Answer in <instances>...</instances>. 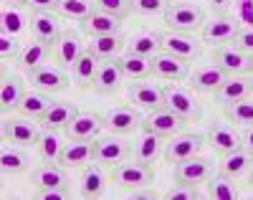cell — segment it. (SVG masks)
Masks as SVG:
<instances>
[{
	"label": "cell",
	"instance_id": "42",
	"mask_svg": "<svg viewBox=\"0 0 253 200\" xmlns=\"http://www.w3.org/2000/svg\"><path fill=\"white\" fill-rule=\"evenodd\" d=\"M225 117L236 124L251 127L253 124V101L241 99V101H233V104H225Z\"/></svg>",
	"mask_w": 253,
	"mask_h": 200
},
{
	"label": "cell",
	"instance_id": "41",
	"mask_svg": "<svg viewBox=\"0 0 253 200\" xmlns=\"http://www.w3.org/2000/svg\"><path fill=\"white\" fill-rule=\"evenodd\" d=\"M251 167H253V157H251L243 147H238V150H233L230 154H225L223 162H220V170H223L225 175H230V177H241V175H246Z\"/></svg>",
	"mask_w": 253,
	"mask_h": 200
},
{
	"label": "cell",
	"instance_id": "37",
	"mask_svg": "<svg viewBox=\"0 0 253 200\" xmlns=\"http://www.w3.org/2000/svg\"><path fill=\"white\" fill-rule=\"evenodd\" d=\"M208 198L213 200H236L238 188H236V177H230L220 170V175H210L208 180Z\"/></svg>",
	"mask_w": 253,
	"mask_h": 200
},
{
	"label": "cell",
	"instance_id": "14",
	"mask_svg": "<svg viewBox=\"0 0 253 200\" xmlns=\"http://www.w3.org/2000/svg\"><path fill=\"white\" fill-rule=\"evenodd\" d=\"M162 51L172 53L177 58H185V61H193V58H198L203 53V46L190 33L170 31V33H162Z\"/></svg>",
	"mask_w": 253,
	"mask_h": 200
},
{
	"label": "cell",
	"instance_id": "44",
	"mask_svg": "<svg viewBox=\"0 0 253 200\" xmlns=\"http://www.w3.org/2000/svg\"><path fill=\"white\" fill-rule=\"evenodd\" d=\"M132 3V10L144 15V18H152V15H162L165 8L170 5L167 0H129Z\"/></svg>",
	"mask_w": 253,
	"mask_h": 200
},
{
	"label": "cell",
	"instance_id": "22",
	"mask_svg": "<svg viewBox=\"0 0 253 200\" xmlns=\"http://www.w3.org/2000/svg\"><path fill=\"white\" fill-rule=\"evenodd\" d=\"M31 183L36 185V190H43V188H69V172H66V167H58L53 162H46V165L33 167Z\"/></svg>",
	"mask_w": 253,
	"mask_h": 200
},
{
	"label": "cell",
	"instance_id": "23",
	"mask_svg": "<svg viewBox=\"0 0 253 200\" xmlns=\"http://www.w3.org/2000/svg\"><path fill=\"white\" fill-rule=\"evenodd\" d=\"M253 92V79L251 76H228L225 81H223V86L215 92V101L218 104H233V101H241V99H246L248 94Z\"/></svg>",
	"mask_w": 253,
	"mask_h": 200
},
{
	"label": "cell",
	"instance_id": "38",
	"mask_svg": "<svg viewBox=\"0 0 253 200\" xmlns=\"http://www.w3.org/2000/svg\"><path fill=\"white\" fill-rule=\"evenodd\" d=\"M51 49L53 46H48V43H43V41H31V43H26V46H23V53H20L18 61H20V66H23L26 71L38 69V66H43L48 61Z\"/></svg>",
	"mask_w": 253,
	"mask_h": 200
},
{
	"label": "cell",
	"instance_id": "1",
	"mask_svg": "<svg viewBox=\"0 0 253 200\" xmlns=\"http://www.w3.org/2000/svg\"><path fill=\"white\" fill-rule=\"evenodd\" d=\"M162 15L167 28L177 33H193L205 26V10L195 3H170Z\"/></svg>",
	"mask_w": 253,
	"mask_h": 200
},
{
	"label": "cell",
	"instance_id": "34",
	"mask_svg": "<svg viewBox=\"0 0 253 200\" xmlns=\"http://www.w3.org/2000/svg\"><path fill=\"white\" fill-rule=\"evenodd\" d=\"M99 58L91 53V51H86L84 53L74 66H71V79L79 84V86H94V79H96V71H99Z\"/></svg>",
	"mask_w": 253,
	"mask_h": 200
},
{
	"label": "cell",
	"instance_id": "17",
	"mask_svg": "<svg viewBox=\"0 0 253 200\" xmlns=\"http://www.w3.org/2000/svg\"><path fill=\"white\" fill-rule=\"evenodd\" d=\"M31 33L36 41H43L48 46H56V41L61 38V15L58 13H33L31 15Z\"/></svg>",
	"mask_w": 253,
	"mask_h": 200
},
{
	"label": "cell",
	"instance_id": "36",
	"mask_svg": "<svg viewBox=\"0 0 253 200\" xmlns=\"http://www.w3.org/2000/svg\"><path fill=\"white\" fill-rule=\"evenodd\" d=\"M31 167V157L28 152L23 147H3V152H0V170H3L5 175H18Z\"/></svg>",
	"mask_w": 253,
	"mask_h": 200
},
{
	"label": "cell",
	"instance_id": "8",
	"mask_svg": "<svg viewBox=\"0 0 253 200\" xmlns=\"http://www.w3.org/2000/svg\"><path fill=\"white\" fill-rule=\"evenodd\" d=\"M89 51V46L84 43V36L76 33V31H63L61 38L56 41L53 46V56H56V63L61 66V69L71 71V66Z\"/></svg>",
	"mask_w": 253,
	"mask_h": 200
},
{
	"label": "cell",
	"instance_id": "46",
	"mask_svg": "<svg viewBox=\"0 0 253 200\" xmlns=\"http://www.w3.org/2000/svg\"><path fill=\"white\" fill-rule=\"evenodd\" d=\"M162 198H165V200H195V198H200V195H198L195 185L175 183L172 188H167V190H165V195H162Z\"/></svg>",
	"mask_w": 253,
	"mask_h": 200
},
{
	"label": "cell",
	"instance_id": "31",
	"mask_svg": "<svg viewBox=\"0 0 253 200\" xmlns=\"http://www.w3.org/2000/svg\"><path fill=\"white\" fill-rule=\"evenodd\" d=\"M126 49V41L122 33H109V36H94L89 43V51L99 58V61H107V58H117L119 51Z\"/></svg>",
	"mask_w": 253,
	"mask_h": 200
},
{
	"label": "cell",
	"instance_id": "40",
	"mask_svg": "<svg viewBox=\"0 0 253 200\" xmlns=\"http://www.w3.org/2000/svg\"><path fill=\"white\" fill-rule=\"evenodd\" d=\"M0 23H3V31L10 36H20L26 28H31V18H26V13L18 5H5L3 13H0Z\"/></svg>",
	"mask_w": 253,
	"mask_h": 200
},
{
	"label": "cell",
	"instance_id": "39",
	"mask_svg": "<svg viewBox=\"0 0 253 200\" xmlns=\"http://www.w3.org/2000/svg\"><path fill=\"white\" fill-rule=\"evenodd\" d=\"M94 10H96L94 0H58V5H56V13L61 18H66V20H81V23Z\"/></svg>",
	"mask_w": 253,
	"mask_h": 200
},
{
	"label": "cell",
	"instance_id": "2",
	"mask_svg": "<svg viewBox=\"0 0 253 200\" xmlns=\"http://www.w3.org/2000/svg\"><path fill=\"white\" fill-rule=\"evenodd\" d=\"M112 183L122 190L147 188L155 183V170H152V165H144L137 160H124L112 167Z\"/></svg>",
	"mask_w": 253,
	"mask_h": 200
},
{
	"label": "cell",
	"instance_id": "5",
	"mask_svg": "<svg viewBox=\"0 0 253 200\" xmlns=\"http://www.w3.org/2000/svg\"><path fill=\"white\" fill-rule=\"evenodd\" d=\"M28 81L31 86H36L38 92H46V94H58V92H66L69 84H71V74H66V69L61 66H38V69L28 71Z\"/></svg>",
	"mask_w": 253,
	"mask_h": 200
},
{
	"label": "cell",
	"instance_id": "32",
	"mask_svg": "<svg viewBox=\"0 0 253 200\" xmlns=\"http://www.w3.org/2000/svg\"><path fill=\"white\" fill-rule=\"evenodd\" d=\"M53 104L56 101H51V94L38 92V89H36V92H26L23 101H20V106H18V112L23 117H31V119H41Z\"/></svg>",
	"mask_w": 253,
	"mask_h": 200
},
{
	"label": "cell",
	"instance_id": "51",
	"mask_svg": "<svg viewBox=\"0 0 253 200\" xmlns=\"http://www.w3.org/2000/svg\"><path fill=\"white\" fill-rule=\"evenodd\" d=\"M241 147L253 157V124L243 129V135H241Z\"/></svg>",
	"mask_w": 253,
	"mask_h": 200
},
{
	"label": "cell",
	"instance_id": "33",
	"mask_svg": "<svg viewBox=\"0 0 253 200\" xmlns=\"http://www.w3.org/2000/svg\"><path fill=\"white\" fill-rule=\"evenodd\" d=\"M122 63V74L129 81H142L152 74V58L150 56H139V53H126L119 58Z\"/></svg>",
	"mask_w": 253,
	"mask_h": 200
},
{
	"label": "cell",
	"instance_id": "26",
	"mask_svg": "<svg viewBox=\"0 0 253 200\" xmlns=\"http://www.w3.org/2000/svg\"><path fill=\"white\" fill-rule=\"evenodd\" d=\"M26 97V84L18 74H5L3 76V84H0V109H3V114L13 112V109L20 106Z\"/></svg>",
	"mask_w": 253,
	"mask_h": 200
},
{
	"label": "cell",
	"instance_id": "21",
	"mask_svg": "<svg viewBox=\"0 0 253 200\" xmlns=\"http://www.w3.org/2000/svg\"><path fill=\"white\" fill-rule=\"evenodd\" d=\"M213 61L220 66V69L230 76H241V74H248L251 71V56L243 53L241 49L230 46V49H218L213 53Z\"/></svg>",
	"mask_w": 253,
	"mask_h": 200
},
{
	"label": "cell",
	"instance_id": "47",
	"mask_svg": "<svg viewBox=\"0 0 253 200\" xmlns=\"http://www.w3.org/2000/svg\"><path fill=\"white\" fill-rule=\"evenodd\" d=\"M236 49H241L243 53H253V28H246V31H238V36L233 38Z\"/></svg>",
	"mask_w": 253,
	"mask_h": 200
},
{
	"label": "cell",
	"instance_id": "24",
	"mask_svg": "<svg viewBox=\"0 0 253 200\" xmlns=\"http://www.w3.org/2000/svg\"><path fill=\"white\" fill-rule=\"evenodd\" d=\"M107 190V175H104L99 162H89L79 175V195L81 198H99Z\"/></svg>",
	"mask_w": 253,
	"mask_h": 200
},
{
	"label": "cell",
	"instance_id": "4",
	"mask_svg": "<svg viewBox=\"0 0 253 200\" xmlns=\"http://www.w3.org/2000/svg\"><path fill=\"white\" fill-rule=\"evenodd\" d=\"M132 157V142L122 140V135H109L94 140V162L104 167H114Z\"/></svg>",
	"mask_w": 253,
	"mask_h": 200
},
{
	"label": "cell",
	"instance_id": "25",
	"mask_svg": "<svg viewBox=\"0 0 253 200\" xmlns=\"http://www.w3.org/2000/svg\"><path fill=\"white\" fill-rule=\"evenodd\" d=\"M124 74H122V63L119 58H107L99 63V71H96V79H94V89L99 94H112L119 89Z\"/></svg>",
	"mask_w": 253,
	"mask_h": 200
},
{
	"label": "cell",
	"instance_id": "9",
	"mask_svg": "<svg viewBox=\"0 0 253 200\" xmlns=\"http://www.w3.org/2000/svg\"><path fill=\"white\" fill-rule=\"evenodd\" d=\"M126 99L129 104H134L137 109H144V112H152V109L165 106V97H162V86L152 84V81H132L126 86Z\"/></svg>",
	"mask_w": 253,
	"mask_h": 200
},
{
	"label": "cell",
	"instance_id": "27",
	"mask_svg": "<svg viewBox=\"0 0 253 200\" xmlns=\"http://www.w3.org/2000/svg\"><path fill=\"white\" fill-rule=\"evenodd\" d=\"M66 170H74V167H86L89 162H94V140L91 142H79V140H71V145L63 147L61 152V160H58Z\"/></svg>",
	"mask_w": 253,
	"mask_h": 200
},
{
	"label": "cell",
	"instance_id": "52",
	"mask_svg": "<svg viewBox=\"0 0 253 200\" xmlns=\"http://www.w3.org/2000/svg\"><path fill=\"white\" fill-rule=\"evenodd\" d=\"M210 8H213L218 15H228V8H230V0H208Z\"/></svg>",
	"mask_w": 253,
	"mask_h": 200
},
{
	"label": "cell",
	"instance_id": "53",
	"mask_svg": "<svg viewBox=\"0 0 253 200\" xmlns=\"http://www.w3.org/2000/svg\"><path fill=\"white\" fill-rule=\"evenodd\" d=\"M5 5H18V8H26V0H3Z\"/></svg>",
	"mask_w": 253,
	"mask_h": 200
},
{
	"label": "cell",
	"instance_id": "15",
	"mask_svg": "<svg viewBox=\"0 0 253 200\" xmlns=\"http://www.w3.org/2000/svg\"><path fill=\"white\" fill-rule=\"evenodd\" d=\"M152 74L160 76V79H165V81L177 84V81H185L190 76V66H187L185 58H177L172 53H165L162 51V53L152 56Z\"/></svg>",
	"mask_w": 253,
	"mask_h": 200
},
{
	"label": "cell",
	"instance_id": "48",
	"mask_svg": "<svg viewBox=\"0 0 253 200\" xmlns=\"http://www.w3.org/2000/svg\"><path fill=\"white\" fill-rule=\"evenodd\" d=\"M58 0H26V8L31 13H56Z\"/></svg>",
	"mask_w": 253,
	"mask_h": 200
},
{
	"label": "cell",
	"instance_id": "12",
	"mask_svg": "<svg viewBox=\"0 0 253 200\" xmlns=\"http://www.w3.org/2000/svg\"><path fill=\"white\" fill-rule=\"evenodd\" d=\"M104 129V117L96 112H79L74 117V122L63 129L66 140H79V142H91L99 137V132Z\"/></svg>",
	"mask_w": 253,
	"mask_h": 200
},
{
	"label": "cell",
	"instance_id": "7",
	"mask_svg": "<svg viewBox=\"0 0 253 200\" xmlns=\"http://www.w3.org/2000/svg\"><path fill=\"white\" fill-rule=\"evenodd\" d=\"M41 137L38 124H33L31 117H5L3 119V140L5 145L15 147H31Z\"/></svg>",
	"mask_w": 253,
	"mask_h": 200
},
{
	"label": "cell",
	"instance_id": "6",
	"mask_svg": "<svg viewBox=\"0 0 253 200\" xmlns=\"http://www.w3.org/2000/svg\"><path fill=\"white\" fill-rule=\"evenodd\" d=\"M187 119H182L180 114H175L172 109L167 106H160V109H152V112H147V117L142 119V129L152 132L157 137H175L182 132Z\"/></svg>",
	"mask_w": 253,
	"mask_h": 200
},
{
	"label": "cell",
	"instance_id": "20",
	"mask_svg": "<svg viewBox=\"0 0 253 200\" xmlns=\"http://www.w3.org/2000/svg\"><path fill=\"white\" fill-rule=\"evenodd\" d=\"M205 140L210 142V147H213L220 157H225V154H230L233 150L241 147V135L230 124H210Z\"/></svg>",
	"mask_w": 253,
	"mask_h": 200
},
{
	"label": "cell",
	"instance_id": "3",
	"mask_svg": "<svg viewBox=\"0 0 253 200\" xmlns=\"http://www.w3.org/2000/svg\"><path fill=\"white\" fill-rule=\"evenodd\" d=\"M162 97H165V106L172 109L175 114H180L182 119H193L198 122L203 117V109H200V101L195 99V94L190 89H182L177 84H165L162 86Z\"/></svg>",
	"mask_w": 253,
	"mask_h": 200
},
{
	"label": "cell",
	"instance_id": "35",
	"mask_svg": "<svg viewBox=\"0 0 253 200\" xmlns=\"http://www.w3.org/2000/svg\"><path fill=\"white\" fill-rule=\"evenodd\" d=\"M63 147H66V145H63V140L56 135V129L41 132V137L36 142V152H38V157L43 160V162H58Z\"/></svg>",
	"mask_w": 253,
	"mask_h": 200
},
{
	"label": "cell",
	"instance_id": "55",
	"mask_svg": "<svg viewBox=\"0 0 253 200\" xmlns=\"http://www.w3.org/2000/svg\"><path fill=\"white\" fill-rule=\"evenodd\" d=\"M248 74H253V53H251V71Z\"/></svg>",
	"mask_w": 253,
	"mask_h": 200
},
{
	"label": "cell",
	"instance_id": "18",
	"mask_svg": "<svg viewBox=\"0 0 253 200\" xmlns=\"http://www.w3.org/2000/svg\"><path fill=\"white\" fill-rule=\"evenodd\" d=\"M225 79H228V74L218 63H205V66H198V69L193 71L190 84H193V89L200 92V94H215Z\"/></svg>",
	"mask_w": 253,
	"mask_h": 200
},
{
	"label": "cell",
	"instance_id": "11",
	"mask_svg": "<svg viewBox=\"0 0 253 200\" xmlns=\"http://www.w3.org/2000/svg\"><path fill=\"white\" fill-rule=\"evenodd\" d=\"M203 145H205L203 135H182L180 132V135L170 137V142L165 145L162 154H165V160L170 165H177V162H182L187 157H195V154L203 150Z\"/></svg>",
	"mask_w": 253,
	"mask_h": 200
},
{
	"label": "cell",
	"instance_id": "43",
	"mask_svg": "<svg viewBox=\"0 0 253 200\" xmlns=\"http://www.w3.org/2000/svg\"><path fill=\"white\" fill-rule=\"evenodd\" d=\"M20 53H23V46H20V41L10 33H0V58L3 61H18Z\"/></svg>",
	"mask_w": 253,
	"mask_h": 200
},
{
	"label": "cell",
	"instance_id": "45",
	"mask_svg": "<svg viewBox=\"0 0 253 200\" xmlns=\"http://www.w3.org/2000/svg\"><path fill=\"white\" fill-rule=\"evenodd\" d=\"M96 10H104V13H112V15H129L132 13V3L129 0H94Z\"/></svg>",
	"mask_w": 253,
	"mask_h": 200
},
{
	"label": "cell",
	"instance_id": "28",
	"mask_svg": "<svg viewBox=\"0 0 253 200\" xmlns=\"http://www.w3.org/2000/svg\"><path fill=\"white\" fill-rule=\"evenodd\" d=\"M76 114H79V106L76 104H71V101H56L38 122H41V127H43V129H66L74 122Z\"/></svg>",
	"mask_w": 253,
	"mask_h": 200
},
{
	"label": "cell",
	"instance_id": "49",
	"mask_svg": "<svg viewBox=\"0 0 253 200\" xmlns=\"http://www.w3.org/2000/svg\"><path fill=\"white\" fill-rule=\"evenodd\" d=\"M69 188H43L38 190V198L41 200H69Z\"/></svg>",
	"mask_w": 253,
	"mask_h": 200
},
{
	"label": "cell",
	"instance_id": "50",
	"mask_svg": "<svg viewBox=\"0 0 253 200\" xmlns=\"http://www.w3.org/2000/svg\"><path fill=\"white\" fill-rule=\"evenodd\" d=\"M126 198L129 200H155L157 193L152 185H147V188H132V190H126Z\"/></svg>",
	"mask_w": 253,
	"mask_h": 200
},
{
	"label": "cell",
	"instance_id": "29",
	"mask_svg": "<svg viewBox=\"0 0 253 200\" xmlns=\"http://www.w3.org/2000/svg\"><path fill=\"white\" fill-rule=\"evenodd\" d=\"M122 28V18L104 13V10H94L86 20H84V33L86 36H109V33H119Z\"/></svg>",
	"mask_w": 253,
	"mask_h": 200
},
{
	"label": "cell",
	"instance_id": "30",
	"mask_svg": "<svg viewBox=\"0 0 253 200\" xmlns=\"http://www.w3.org/2000/svg\"><path fill=\"white\" fill-rule=\"evenodd\" d=\"M157 49H162V33L157 31H137L126 38V53H139L152 58Z\"/></svg>",
	"mask_w": 253,
	"mask_h": 200
},
{
	"label": "cell",
	"instance_id": "13",
	"mask_svg": "<svg viewBox=\"0 0 253 200\" xmlns=\"http://www.w3.org/2000/svg\"><path fill=\"white\" fill-rule=\"evenodd\" d=\"M213 175V162L205 157H187L182 162L175 165V183H185V185H200L208 183Z\"/></svg>",
	"mask_w": 253,
	"mask_h": 200
},
{
	"label": "cell",
	"instance_id": "54",
	"mask_svg": "<svg viewBox=\"0 0 253 200\" xmlns=\"http://www.w3.org/2000/svg\"><path fill=\"white\" fill-rule=\"evenodd\" d=\"M248 180H251V185H253V167L248 170Z\"/></svg>",
	"mask_w": 253,
	"mask_h": 200
},
{
	"label": "cell",
	"instance_id": "10",
	"mask_svg": "<svg viewBox=\"0 0 253 200\" xmlns=\"http://www.w3.org/2000/svg\"><path fill=\"white\" fill-rule=\"evenodd\" d=\"M142 114L132 106H114L104 114V129L112 135H134L137 129H142Z\"/></svg>",
	"mask_w": 253,
	"mask_h": 200
},
{
	"label": "cell",
	"instance_id": "19",
	"mask_svg": "<svg viewBox=\"0 0 253 200\" xmlns=\"http://www.w3.org/2000/svg\"><path fill=\"white\" fill-rule=\"evenodd\" d=\"M162 150H165L162 137H157V135H152V132L142 129L139 135H137V140L132 142V160L144 162V165H155L160 160Z\"/></svg>",
	"mask_w": 253,
	"mask_h": 200
},
{
	"label": "cell",
	"instance_id": "16",
	"mask_svg": "<svg viewBox=\"0 0 253 200\" xmlns=\"http://www.w3.org/2000/svg\"><path fill=\"white\" fill-rule=\"evenodd\" d=\"M241 31V23L230 15H218L210 23L203 26V43H213V46H220V43L233 41Z\"/></svg>",
	"mask_w": 253,
	"mask_h": 200
}]
</instances>
